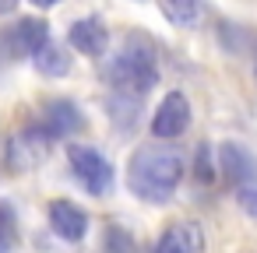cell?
<instances>
[{
	"label": "cell",
	"instance_id": "1",
	"mask_svg": "<svg viewBox=\"0 0 257 253\" xmlns=\"http://www.w3.org/2000/svg\"><path fill=\"white\" fill-rule=\"evenodd\" d=\"M180 179H183V155L173 144H145L131 155L127 186L141 200H148V204L173 200Z\"/></svg>",
	"mask_w": 257,
	"mask_h": 253
},
{
	"label": "cell",
	"instance_id": "2",
	"mask_svg": "<svg viewBox=\"0 0 257 253\" xmlns=\"http://www.w3.org/2000/svg\"><path fill=\"white\" fill-rule=\"evenodd\" d=\"M102 81L116 92V95H131V99H141L148 95L155 85H159V64H155V46L131 32L120 50L102 64Z\"/></svg>",
	"mask_w": 257,
	"mask_h": 253
},
{
	"label": "cell",
	"instance_id": "3",
	"mask_svg": "<svg viewBox=\"0 0 257 253\" xmlns=\"http://www.w3.org/2000/svg\"><path fill=\"white\" fill-rule=\"evenodd\" d=\"M53 134H50V127L43 123V120H36V123H29V127H22V130H15L11 134V141H8V165L15 169V172H32V169H39L46 158H50V151H53Z\"/></svg>",
	"mask_w": 257,
	"mask_h": 253
},
{
	"label": "cell",
	"instance_id": "4",
	"mask_svg": "<svg viewBox=\"0 0 257 253\" xmlns=\"http://www.w3.org/2000/svg\"><path fill=\"white\" fill-rule=\"evenodd\" d=\"M67 162H71V172L74 179L92 193V197H106L113 190V165L88 144H71L67 148Z\"/></svg>",
	"mask_w": 257,
	"mask_h": 253
},
{
	"label": "cell",
	"instance_id": "5",
	"mask_svg": "<svg viewBox=\"0 0 257 253\" xmlns=\"http://www.w3.org/2000/svg\"><path fill=\"white\" fill-rule=\"evenodd\" d=\"M46 43H50V29H46V22H39V18H25V22L11 25L4 36H0V46L8 50L11 60H18V57H29V60H32Z\"/></svg>",
	"mask_w": 257,
	"mask_h": 253
},
{
	"label": "cell",
	"instance_id": "6",
	"mask_svg": "<svg viewBox=\"0 0 257 253\" xmlns=\"http://www.w3.org/2000/svg\"><path fill=\"white\" fill-rule=\"evenodd\" d=\"M187 123H190V102H187V95L169 92L159 102L155 116H152V134L159 141H173V137H180L187 130Z\"/></svg>",
	"mask_w": 257,
	"mask_h": 253
},
{
	"label": "cell",
	"instance_id": "7",
	"mask_svg": "<svg viewBox=\"0 0 257 253\" xmlns=\"http://www.w3.org/2000/svg\"><path fill=\"white\" fill-rule=\"evenodd\" d=\"M229 183H246V179H257V158L250 155V148H243L239 141H222L218 148V165H215Z\"/></svg>",
	"mask_w": 257,
	"mask_h": 253
},
{
	"label": "cell",
	"instance_id": "8",
	"mask_svg": "<svg viewBox=\"0 0 257 253\" xmlns=\"http://www.w3.org/2000/svg\"><path fill=\"white\" fill-rule=\"evenodd\" d=\"M152 253H204V232L197 221H173Z\"/></svg>",
	"mask_w": 257,
	"mask_h": 253
},
{
	"label": "cell",
	"instance_id": "9",
	"mask_svg": "<svg viewBox=\"0 0 257 253\" xmlns=\"http://www.w3.org/2000/svg\"><path fill=\"white\" fill-rule=\"evenodd\" d=\"M50 228L64 242H81L85 232H88V214L71 200H53L50 204Z\"/></svg>",
	"mask_w": 257,
	"mask_h": 253
},
{
	"label": "cell",
	"instance_id": "10",
	"mask_svg": "<svg viewBox=\"0 0 257 253\" xmlns=\"http://www.w3.org/2000/svg\"><path fill=\"white\" fill-rule=\"evenodd\" d=\"M67 43H71L78 53H85V57H102L106 46H109V32H106V25H102L99 18H81V22L71 25Z\"/></svg>",
	"mask_w": 257,
	"mask_h": 253
},
{
	"label": "cell",
	"instance_id": "11",
	"mask_svg": "<svg viewBox=\"0 0 257 253\" xmlns=\"http://www.w3.org/2000/svg\"><path fill=\"white\" fill-rule=\"evenodd\" d=\"M46 127H50V134L53 137H67V134H74V130H81V113H78V106L71 102V99H50L46 106H43V116H39Z\"/></svg>",
	"mask_w": 257,
	"mask_h": 253
},
{
	"label": "cell",
	"instance_id": "12",
	"mask_svg": "<svg viewBox=\"0 0 257 253\" xmlns=\"http://www.w3.org/2000/svg\"><path fill=\"white\" fill-rule=\"evenodd\" d=\"M159 8H162L166 22L176 25V29H197L204 22V15H208L204 0H162Z\"/></svg>",
	"mask_w": 257,
	"mask_h": 253
},
{
	"label": "cell",
	"instance_id": "13",
	"mask_svg": "<svg viewBox=\"0 0 257 253\" xmlns=\"http://www.w3.org/2000/svg\"><path fill=\"white\" fill-rule=\"evenodd\" d=\"M32 64H36V71H39L43 78H64V74L71 71V57H67V50L57 46V43H46V46L32 57Z\"/></svg>",
	"mask_w": 257,
	"mask_h": 253
},
{
	"label": "cell",
	"instance_id": "14",
	"mask_svg": "<svg viewBox=\"0 0 257 253\" xmlns=\"http://www.w3.org/2000/svg\"><path fill=\"white\" fill-rule=\"evenodd\" d=\"M102 249L106 253H138V242H134V235L123 225H109L106 239H102Z\"/></svg>",
	"mask_w": 257,
	"mask_h": 253
},
{
	"label": "cell",
	"instance_id": "15",
	"mask_svg": "<svg viewBox=\"0 0 257 253\" xmlns=\"http://www.w3.org/2000/svg\"><path fill=\"white\" fill-rule=\"evenodd\" d=\"M15 211L8 204H0V253H15L18 246V228H15Z\"/></svg>",
	"mask_w": 257,
	"mask_h": 253
},
{
	"label": "cell",
	"instance_id": "16",
	"mask_svg": "<svg viewBox=\"0 0 257 253\" xmlns=\"http://www.w3.org/2000/svg\"><path fill=\"white\" fill-rule=\"evenodd\" d=\"M236 204L243 207V214L257 218V179H246L236 186Z\"/></svg>",
	"mask_w": 257,
	"mask_h": 253
},
{
	"label": "cell",
	"instance_id": "17",
	"mask_svg": "<svg viewBox=\"0 0 257 253\" xmlns=\"http://www.w3.org/2000/svg\"><path fill=\"white\" fill-rule=\"evenodd\" d=\"M197 176L204 179V183H211V165H208V144H201V162H197Z\"/></svg>",
	"mask_w": 257,
	"mask_h": 253
},
{
	"label": "cell",
	"instance_id": "18",
	"mask_svg": "<svg viewBox=\"0 0 257 253\" xmlns=\"http://www.w3.org/2000/svg\"><path fill=\"white\" fill-rule=\"evenodd\" d=\"M18 8V0H0V15H11Z\"/></svg>",
	"mask_w": 257,
	"mask_h": 253
},
{
	"label": "cell",
	"instance_id": "19",
	"mask_svg": "<svg viewBox=\"0 0 257 253\" xmlns=\"http://www.w3.org/2000/svg\"><path fill=\"white\" fill-rule=\"evenodd\" d=\"M36 8H57V4H64V0H32Z\"/></svg>",
	"mask_w": 257,
	"mask_h": 253
},
{
	"label": "cell",
	"instance_id": "20",
	"mask_svg": "<svg viewBox=\"0 0 257 253\" xmlns=\"http://www.w3.org/2000/svg\"><path fill=\"white\" fill-rule=\"evenodd\" d=\"M253 78H257V57H253Z\"/></svg>",
	"mask_w": 257,
	"mask_h": 253
}]
</instances>
